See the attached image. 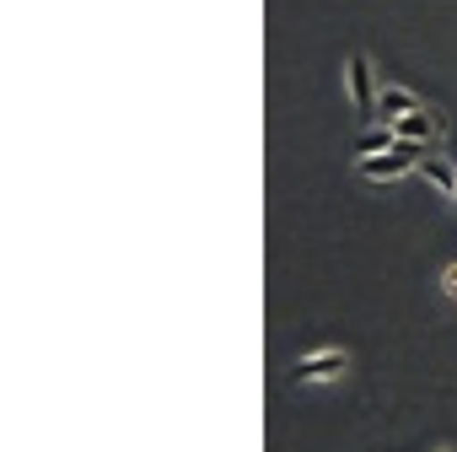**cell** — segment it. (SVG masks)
Here are the masks:
<instances>
[{
	"label": "cell",
	"instance_id": "cell-1",
	"mask_svg": "<svg viewBox=\"0 0 457 452\" xmlns=\"http://www.w3.org/2000/svg\"><path fill=\"white\" fill-rule=\"evenodd\" d=\"M420 156H425L420 140H398L387 156H355V172H361L366 183H398V178L420 172Z\"/></svg>",
	"mask_w": 457,
	"mask_h": 452
},
{
	"label": "cell",
	"instance_id": "cell-2",
	"mask_svg": "<svg viewBox=\"0 0 457 452\" xmlns=\"http://www.w3.org/2000/svg\"><path fill=\"white\" fill-rule=\"evenodd\" d=\"M345 87H350V103H355V119L361 124H377L382 119V108H377V71H371V60L366 54H350V65H345Z\"/></svg>",
	"mask_w": 457,
	"mask_h": 452
},
{
	"label": "cell",
	"instance_id": "cell-3",
	"mask_svg": "<svg viewBox=\"0 0 457 452\" xmlns=\"http://www.w3.org/2000/svg\"><path fill=\"white\" fill-rule=\"evenodd\" d=\"M345 372H350V350L328 345V350L296 356V366H291V382H296V388H312V382H334V377H345Z\"/></svg>",
	"mask_w": 457,
	"mask_h": 452
},
{
	"label": "cell",
	"instance_id": "cell-4",
	"mask_svg": "<svg viewBox=\"0 0 457 452\" xmlns=\"http://www.w3.org/2000/svg\"><path fill=\"white\" fill-rule=\"evenodd\" d=\"M387 124H393V135H398V140H420V146H425V140H430V146H436V140H446V119H441V113H430V108L398 113V119H387Z\"/></svg>",
	"mask_w": 457,
	"mask_h": 452
},
{
	"label": "cell",
	"instance_id": "cell-5",
	"mask_svg": "<svg viewBox=\"0 0 457 452\" xmlns=\"http://www.w3.org/2000/svg\"><path fill=\"white\" fill-rule=\"evenodd\" d=\"M377 108H382V119H398V113H414V108H425L409 87H393V81H382V92H377Z\"/></svg>",
	"mask_w": 457,
	"mask_h": 452
},
{
	"label": "cell",
	"instance_id": "cell-6",
	"mask_svg": "<svg viewBox=\"0 0 457 452\" xmlns=\"http://www.w3.org/2000/svg\"><path fill=\"white\" fill-rule=\"evenodd\" d=\"M420 172H425L446 199H457V167H452V162H441V156H430V151H425V156H420Z\"/></svg>",
	"mask_w": 457,
	"mask_h": 452
},
{
	"label": "cell",
	"instance_id": "cell-7",
	"mask_svg": "<svg viewBox=\"0 0 457 452\" xmlns=\"http://www.w3.org/2000/svg\"><path fill=\"white\" fill-rule=\"evenodd\" d=\"M441 291H446V302H457V264L441 270Z\"/></svg>",
	"mask_w": 457,
	"mask_h": 452
},
{
	"label": "cell",
	"instance_id": "cell-8",
	"mask_svg": "<svg viewBox=\"0 0 457 452\" xmlns=\"http://www.w3.org/2000/svg\"><path fill=\"white\" fill-rule=\"evenodd\" d=\"M436 452H457V447H436Z\"/></svg>",
	"mask_w": 457,
	"mask_h": 452
}]
</instances>
